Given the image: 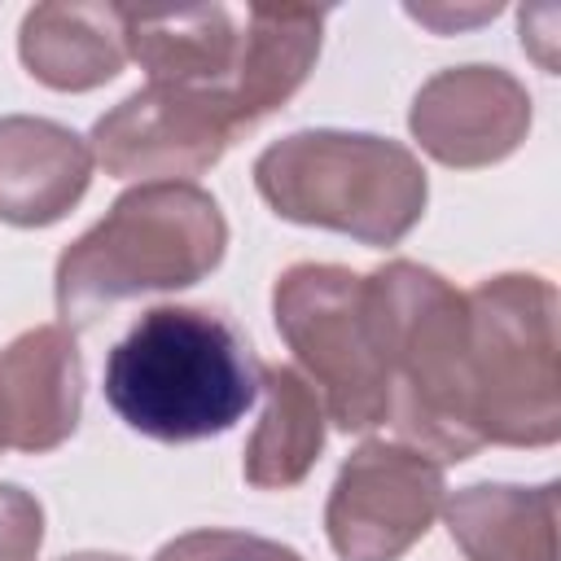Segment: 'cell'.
Wrapping results in <instances>:
<instances>
[{
    "label": "cell",
    "mask_w": 561,
    "mask_h": 561,
    "mask_svg": "<svg viewBox=\"0 0 561 561\" xmlns=\"http://www.w3.org/2000/svg\"><path fill=\"white\" fill-rule=\"evenodd\" d=\"M250 342L206 307H149L105 359V403L158 443L232 430L259 394Z\"/></svg>",
    "instance_id": "obj_1"
},
{
    "label": "cell",
    "mask_w": 561,
    "mask_h": 561,
    "mask_svg": "<svg viewBox=\"0 0 561 561\" xmlns=\"http://www.w3.org/2000/svg\"><path fill=\"white\" fill-rule=\"evenodd\" d=\"M373 324L386 368V421L438 465L469 460L482 438L469 394V307L438 272L394 259L368 272Z\"/></svg>",
    "instance_id": "obj_2"
},
{
    "label": "cell",
    "mask_w": 561,
    "mask_h": 561,
    "mask_svg": "<svg viewBox=\"0 0 561 561\" xmlns=\"http://www.w3.org/2000/svg\"><path fill=\"white\" fill-rule=\"evenodd\" d=\"M228 250V219L197 184H136L110 215L57 259V311L66 329L96 324L110 307L188 289L206 280Z\"/></svg>",
    "instance_id": "obj_3"
},
{
    "label": "cell",
    "mask_w": 561,
    "mask_h": 561,
    "mask_svg": "<svg viewBox=\"0 0 561 561\" xmlns=\"http://www.w3.org/2000/svg\"><path fill=\"white\" fill-rule=\"evenodd\" d=\"M259 197L289 224L333 228L364 245H399L425 215L421 158L373 131H294L254 158Z\"/></svg>",
    "instance_id": "obj_4"
},
{
    "label": "cell",
    "mask_w": 561,
    "mask_h": 561,
    "mask_svg": "<svg viewBox=\"0 0 561 561\" xmlns=\"http://www.w3.org/2000/svg\"><path fill=\"white\" fill-rule=\"evenodd\" d=\"M469 307L473 430L500 447H552L561 438L557 285L535 272L486 276Z\"/></svg>",
    "instance_id": "obj_5"
},
{
    "label": "cell",
    "mask_w": 561,
    "mask_h": 561,
    "mask_svg": "<svg viewBox=\"0 0 561 561\" xmlns=\"http://www.w3.org/2000/svg\"><path fill=\"white\" fill-rule=\"evenodd\" d=\"M272 316L337 430L386 425L390 394L368 276L337 263H294L272 285Z\"/></svg>",
    "instance_id": "obj_6"
},
{
    "label": "cell",
    "mask_w": 561,
    "mask_h": 561,
    "mask_svg": "<svg viewBox=\"0 0 561 561\" xmlns=\"http://www.w3.org/2000/svg\"><path fill=\"white\" fill-rule=\"evenodd\" d=\"M443 465L408 443L373 438L337 469L324 530L337 561H399L443 513Z\"/></svg>",
    "instance_id": "obj_7"
},
{
    "label": "cell",
    "mask_w": 561,
    "mask_h": 561,
    "mask_svg": "<svg viewBox=\"0 0 561 561\" xmlns=\"http://www.w3.org/2000/svg\"><path fill=\"white\" fill-rule=\"evenodd\" d=\"M237 131L241 127L224 92L145 83L96 118L92 162L114 180L188 184V175H202L224 158Z\"/></svg>",
    "instance_id": "obj_8"
},
{
    "label": "cell",
    "mask_w": 561,
    "mask_h": 561,
    "mask_svg": "<svg viewBox=\"0 0 561 561\" xmlns=\"http://www.w3.org/2000/svg\"><path fill=\"white\" fill-rule=\"evenodd\" d=\"M408 127L416 145L443 167H491L526 140L530 92L500 66H451L421 83Z\"/></svg>",
    "instance_id": "obj_9"
},
{
    "label": "cell",
    "mask_w": 561,
    "mask_h": 561,
    "mask_svg": "<svg viewBox=\"0 0 561 561\" xmlns=\"http://www.w3.org/2000/svg\"><path fill=\"white\" fill-rule=\"evenodd\" d=\"M83 412V359L66 324H39L0 351V443L13 451L61 447Z\"/></svg>",
    "instance_id": "obj_10"
},
{
    "label": "cell",
    "mask_w": 561,
    "mask_h": 561,
    "mask_svg": "<svg viewBox=\"0 0 561 561\" xmlns=\"http://www.w3.org/2000/svg\"><path fill=\"white\" fill-rule=\"evenodd\" d=\"M92 184V145L35 114L0 118V219L48 228L66 219Z\"/></svg>",
    "instance_id": "obj_11"
},
{
    "label": "cell",
    "mask_w": 561,
    "mask_h": 561,
    "mask_svg": "<svg viewBox=\"0 0 561 561\" xmlns=\"http://www.w3.org/2000/svg\"><path fill=\"white\" fill-rule=\"evenodd\" d=\"M324 9L302 4H254L241 18L237 70L228 83V105L241 131L280 110L311 75L320 57Z\"/></svg>",
    "instance_id": "obj_12"
},
{
    "label": "cell",
    "mask_w": 561,
    "mask_h": 561,
    "mask_svg": "<svg viewBox=\"0 0 561 561\" xmlns=\"http://www.w3.org/2000/svg\"><path fill=\"white\" fill-rule=\"evenodd\" d=\"M127 9L118 4H35L18 31V57L31 79L57 92H92L127 61Z\"/></svg>",
    "instance_id": "obj_13"
},
{
    "label": "cell",
    "mask_w": 561,
    "mask_h": 561,
    "mask_svg": "<svg viewBox=\"0 0 561 561\" xmlns=\"http://www.w3.org/2000/svg\"><path fill=\"white\" fill-rule=\"evenodd\" d=\"M127 57H136L149 70V83H175V88H210L228 96L237 48H241V22L224 4L206 9H180V13H131L123 18Z\"/></svg>",
    "instance_id": "obj_14"
},
{
    "label": "cell",
    "mask_w": 561,
    "mask_h": 561,
    "mask_svg": "<svg viewBox=\"0 0 561 561\" xmlns=\"http://www.w3.org/2000/svg\"><path fill=\"white\" fill-rule=\"evenodd\" d=\"M443 517L469 561H557V482H478L443 500Z\"/></svg>",
    "instance_id": "obj_15"
},
{
    "label": "cell",
    "mask_w": 561,
    "mask_h": 561,
    "mask_svg": "<svg viewBox=\"0 0 561 561\" xmlns=\"http://www.w3.org/2000/svg\"><path fill=\"white\" fill-rule=\"evenodd\" d=\"M259 390L267 403L245 443L241 473L254 491H289L324 451V403L316 386L289 364H263Z\"/></svg>",
    "instance_id": "obj_16"
},
{
    "label": "cell",
    "mask_w": 561,
    "mask_h": 561,
    "mask_svg": "<svg viewBox=\"0 0 561 561\" xmlns=\"http://www.w3.org/2000/svg\"><path fill=\"white\" fill-rule=\"evenodd\" d=\"M153 561H302V557L276 539L245 530H188L167 548H158Z\"/></svg>",
    "instance_id": "obj_17"
},
{
    "label": "cell",
    "mask_w": 561,
    "mask_h": 561,
    "mask_svg": "<svg viewBox=\"0 0 561 561\" xmlns=\"http://www.w3.org/2000/svg\"><path fill=\"white\" fill-rule=\"evenodd\" d=\"M44 543V508L31 491L0 482V561H35Z\"/></svg>",
    "instance_id": "obj_18"
},
{
    "label": "cell",
    "mask_w": 561,
    "mask_h": 561,
    "mask_svg": "<svg viewBox=\"0 0 561 561\" xmlns=\"http://www.w3.org/2000/svg\"><path fill=\"white\" fill-rule=\"evenodd\" d=\"M61 561H127V557H110V552H75V557H61Z\"/></svg>",
    "instance_id": "obj_19"
},
{
    "label": "cell",
    "mask_w": 561,
    "mask_h": 561,
    "mask_svg": "<svg viewBox=\"0 0 561 561\" xmlns=\"http://www.w3.org/2000/svg\"><path fill=\"white\" fill-rule=\"evenodd\" d=\"M0 447H4V443H0Z\"/></svg>",
    "instance_id": "obj_20"
}]
</instances>
